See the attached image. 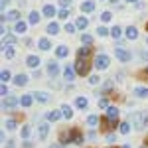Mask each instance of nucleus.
<instances>
[{"label":"nucleus","instance_id":"f257e3e1","mask_svg":"<svg viewBox=\"0 0 148 148\" xmlns=\"http://www.w3.org/2000/svg\"><path fill=\"white\" fill-rule=\"evenodd\" d=\"M130 125L134 126V128H142V126H146V116L142 113H132L130 114Z\"/></svg>","mask_w":148,"mask_h":148},{"label":"nucleus","instance_id":"f03ea898","mask_svg":"<svg viewBox=\"0 0 148 148\" xmlns=\"http://www.w3.org/2000/svg\"><path fill=\"white\" fill-rule=\"evenodd\" d=\"M75 69H77V73H79V75H83V77H87V73H89V63H87V61H85V59H79V57H77V61H75Z\"/></svg>","mask_w":148,"mask_h":148},{"label":"nucleus","instance_id":"7ed1b4c3","mask_svg":"<svg viewBox=\"0 0 148 148\" xmlns=\"http://www.w3.org/2000/svg\"><path fill=\"white\" fill-rule=\"evenodd\" d=\"M109 67V56H105V53H99V56L95 57V69H107Z\"/></svg>","mask_w":148,"mask_h":148},{"label":"nucleus","instance_id":"20e7f679","mask_svg":"<svg viewBox=\"0 0 148 148\" xmlns=\"http://www.w3.org/2000/svg\"><path fill=\"white\" fill-rule=\"evenodd\" d=\"M114 56L119 57V61H123V63L130 61V57H132L128 51H126V49H123V47H116V49H114Z\"/></svg>","mask_w":148,"mask_h":148},{"label":"nucleus","instance_id":"39448f33","mask_svg":"<svg viewBox=\"0 0 148 148\" xmlns=\"http://www.w3.org/2000/svg\"><path fill=\"white\" fill-rule=\"evenodd\" d=\"M16 105H18V99H16V97H10V95H8V97L4 99V105H2V107H4L6 111H14V109H16Z\"/></svg>","mask_w":148,"mask_h":148},{"label":"nucleus","instance_id":"423d86ee","mask_svg":"<svg viewBox=\"0 0 148 148\" xmlns=\"http://www.w3.org/2000/svg\"><path fill=\"white\" fill-rule=\"evenodd\" d=\"M75 73H77V69H75V67L65 65V69H63V79H65V81H73V79H75Z\"/></svg>","mask_w":148,"mask_h":148},{"label":"nucleus","instance_id":"0eeeda50","mask_svg":"<svg viewBox=\"0 0 148 148\" xmlns=\"http://www.w3.org/2000/svg\"><path fill=\"white\" fill-rule=\"evenodd\" d=\"M47 132H49V125L47 123H40V126H38V136H40V140H46Z\"/></svg>","mask_w":148,"mask_h":148},{"label":"nucleus","instance_id":"6e6552de","mask_svg":"<svg viewBox=\"0 0 148 148\" xmlns=\"http://www.w3.org/2000/svg\"><path fill=\"white\" fill-rule=\"evenodd\" d=\"M32 95H34V99L38 103H42V105H44V103H49V99H51V97H49V95H47L46 91H40V93H32Z\"/></svg>","mask_w":148,"mask_h":148},{"label":"nucleus","instance_id":"1a4fd4ad","mask_svg":"<svg viewBox=\"0 0 148 148\" xmlns=\"http://www.w3.org/2000/svg\"><path fill=\"white\" fill-rule=\"evenodd\" d=\"M69 136H71L73 144H83V134H81L79 130H69Z\"/></svg>","mask_w":148,"mask_h":148},{"label":"nucleus","instance_id":"9d476101","mask_svg":"<svg viewBox=\"0 0 148 148\" xmlns=\"http://www.w3.org/2000/svg\"><path fill=\"white\" fill-rule=\"evenodd\" d=\"M40 63H42V61H40V57H38V56H28V57H26V65H28V67L36 69Z\"/></svg>","mask_w":148,"mask_h":148},{"label":"nucleus","instance_id":"9b49d317","mask_svg":"<svg viewBox=\"0 0 148 148\" xmlns=\"http://www.w3.org/2000/svg\"><path fill=\"white\" fill-rule=\"evenodd\" d=\"M18 18H20V12L18 10H12V12H8V14H2V22H6V20L18 22Z\"/></svg>","mask_w":148,"mask_h":148},{"label":"nucleus","instance_id":"f8f14e48","mask_svg":"<svg viewBox=\"0 0 148 148\" xmlns=\"http://www.w3.org/2000/svg\"><path fill=\"white\" fill-rule=\"evenodd\" d=\"M14 32H16V34H26V32H28V24L22 22V20H18L16 26H14Z\"/></svg>","mask_w":148,"mask_h":148},{"label":"nucleus","instance_id":"ddd939ff","mask_svg":"<svg viewBox=\"0 0 148 148\" xmlns=\"http://www.w3.org/2000/svg\"><path fill=\"white\" fill-rule=\"evenodd\" d=\"M47 73H49V77H57V73H59V65H57L56 61L47 63Z\"/></svg>","mask_w":148,"mask_h":148},{"label":"nucleus","instance_id":"4468645a","mask_svg":"<svg viewBox=\"0 0 148 148\" xmlns=\"http://www.w3.org/2000/svg\"><path fill=\"white\" fill-rule=\"evenodd\" d=\"M47 34L49 36H57L59 34V24L57 22H49L47 24Z\"/></svg>","mask_w":148,"mask_h":148},{"label":"nucleus","instance_id":"2eb2a0df","mask_svg":"<svg viewBox=\"0 0 148 148\" xmlns=\"http://www.w3.org/2000/svg\"><path fill=\"white\" fill-rule=\"evenodd\" d=\"M107 119L116 121V119H119V109H116V107H109V109H107Z\"/></svg>","mask_w":148,"mask_h":148},{"label":"nucleus","instance_id":"dca6fc26","mask_svg":"<svg viewBox=\"0 0 148 148\" xmlns=\"http://www.w3.org/2000/svg\"><path fill=\"white\" fill-rule=\"evenodd\" d=\"M61 116H63V113H59V111H51V113H47V121H49V123H57Z\"/></svg>","mask_w":148,"mask_h":148},{"label":"nucleus","instance_id":"f3484780","mask_svg":"<svg viewBox=\"0 0 148 148\" xmlns=\"http://www.w3.org/2000/svg\"><path fill=\"white\" fill-rule=\"evenodd\" d=\"M126 38H128V40H136L138 38V30L134 26H128V28H126Z\"/></svg>","mask_w":148,"mask_h":148},{"label":"nucleus","instance_id":"a211bd4d","mask_svg":"<svg viewBox=\"0 0 148 148\" xmlns=\"http://www.w3.org/2000/svg\"><path fill=\"white\" fill-rule=\"evenodd\" d=\"M28 83V75H16L14 77V85H18V87H24Z\"/></svg>","mask_w":148,"mask_h":148},{"label":"nucleus","instance_id":"6ab92c4d","mask_svg":"<svg viewBox=\"0 0 148 148\" xmlns=\"http://www.w3.org/2000/svg\"><path fill=\"white\" fill-rule=\"evenodd\" d=\"M38 47H40V49H44V51H47V49L51 47V44H49V40H47V38H40V42H38Z\"/></svg>","mask_w":148,"mask_h":148},{"label":"nucleus","instance_id":"aec40b11","mask_svg":"<svg viewBox=\"0 0 148 148\" xmlns=\"http://www.w3.org/2000/svg\"><path fill=\"white\" fill-rule=\"evenodd\" d=\"M134 95L140 97V99H146L148 97V89L146 87H134Z\"/></svg>","mask_w":148,"mask_h":148},{"label":"nucleus","instance_id":"412c9836","mask_svg":"<svg viewBox=\"0 0 148 148\" xmlns=\"http://www.w3.org/2000/svg\"><path fill=\"white\" fill-rule=\"evenodd\" d=\"M81 10H83V12H93V10H95V2H91V0H85V2L81 4Z\"/></svg>","mask_w":148,"mask_h":148},{"label":"nucleus","instance_id":"4be33fe9","mask_svg":"<svg viewBox=\"0 0 148 148\" xmlns=\"http://www.w3.org/2000/svg\"><path fill=\"white\" fill-rule=\"evenodd\" d=\"M44 16H47V18H53V16H56V8H53L51 4H46V6H44Z\"/></svg>","mask_w":148,"mask_h":148},{"label":"nucleus","instance_id":"5701e85b","mask_svg":"<svg viewBox=\"0 0 148 148\" xmlns=\"http://www.w3.org/2000/svg\"><path fill=\"white\" fill-rule=\"evenodd\" d=\"M89 53H91V47H81L79 51H77V57H79V59H85V57H89Z\"/></svg>","mask_w":148,"mask_h":148},{"label":"nucleus","instance_id":"b1692460","mask_svg":"<svg viewBox=\"0 0 148 148\" xmlns=\"http://www.w3.org/2000/svg\"><path fill=\"white\" fill-rule=\"evenodd\" d=\"M67 53H69L67 46H59V47L56 49V56H57V57H67Z\"/></svg>","mask_w":148,"mask_h":148},{"label":"nucleus","instance_id":"393cba45","mask_svg":"<svg viewBox=\"0 0 148 148\" xmlns=\"http://www.w3.org/2000/svg\"><path fill=\"white\" fill-rule=\"evenodd\" d=\"M87 24H89V20H87L85 16H81L79 20H77V24H75V26H77L79 30H85V28H87Z\"/></svg>","mask_w":148,"mask_h":148},{"label":"nucleus","instance_id":"a878e982","mask_svg":"<svg viewBox=\"0 0 148 148\" xmlns=\"http://www.w3.org/2000/svg\"><path fill=\"white\" fill-rule=\"evenodd\" d=\"M75 107H77V109H87V99H85V97H77Z\"/></svg>","mask_w":148,"mask_h":148},{"label":"nucleus","instance_id":"bb28decb","mask_svg":"<svg viewBox=\"0 0 148 148\" xmlns=\"http://www.w3.org/2000/svg\"><path fill=\"white\" fill-rule=\"evenodd\" d=\"M119 130H121V134H128L130 132V123H121L119 125Z\"/></svg>","mask_w":148,"mask_h":148},{"label":"nucleus","instance_id":"cd10ccee","mask_svg":"<svg viewBox=\"0 0 148 148\" xmlns=\"http://www.w3.org/2000/svg\"><path fill=\"white\" fill-rule=\"evenodd\" d=\"M32 101H34V99H32L30 95H24L22 99H20V105H22V107H30V105H32Z\"/></svg>","mask_w":148,"mask_h":148},{"label":"nucleus","instance_id":"c85d7f7f","mask_svg":"<svg viewBox=\"0 0 148 148\" xmlns=\"http://www.w3.org/2000/svg\"><path fill=\"white\" fill-rule=\"evenodd\" d=\"M61 113H63V116H65V119H71L73 111H71V107H69V105H63V107H61Z\"/></svg>","mask_w":148,"mask_h":148},{"label":"nucleus","instance_id":"c756f323","mask_svg":"<svg viewBox=\"0 0 148 148\" xmlns=\"http://www.w3.org/2000/svg\"><path fill=\"white\" fill-rule=\"evenodd\" d=\"M111 20H113V14H111V12H103V14H101V22L103 24L111 22Z\"/></svg>","mask_w":148,"mask_h":148},{"label":"nucleus","instance_id":"7c9ffc66","mask_svg":"<svg viewBox=\"0 0 148 148\" xmlns=\"http://www.w3.org/2000/svg\"><path fill=\"white\" fill-rule=\"evenodd\" d=\"M97 123H99V116H95V114H89V116H87V125L89 126H95Z\"/></svg>","mask_w":148,"mask_h":148},{"label":"nucleus","instance_id":"2f4dec72","mask_svg":"<svg viewBox=\"0 0 148 148\" xmlns=\"http://www.w3.org/2000/svg\"><path fill=\"white\" fill-rule=\"evenodd\" d=\"M121 34H123V30H121L119 26H114L113 30H111V36H113L114 40H119V38H121Z\"/></svg>","mask_w":148,"mask_h":148},{"label":"nucleus","instance_id":"473e14b6","mask_svg":"<svg viewBox=\"0 0 148 148\" xmlns=\"http://www.w3.org/2000/svg\"><path fill=\"white\" fill-rule=\"evenodd\" d=\"M97 34L101 36V38H105V36H109V34H111V30H107L105 26H99V28H97Z\"/></svg>","mask_w":148,"mask_h":148},{"label":"nucleus","instance_id":"72a5a7b5","mask_svg":"<svg viewBox=\"0 0 148 148\" xmlns=\"http://www.w3.org/2000/svg\"><path fill=\"white\" fill-rule=\"evenodd\" d=\"M0 77H2V83H6V81H10V79H12V73H10V71H6V69H4V71L0 73Z\"/></svg>","mask_w":148,"mask_h":148},{"label":"nucleus","instance_id":"f704fd0d","mask_svg":"<svg viewBox=\"0 0 148 148\" xmlns=\"http://www.w3.org/2000/svg\"><path fill=\"white\" fill-rule=\"evenodd\" d=\"M40 22V14L38 12H30V24H38Z\"/></svg>","mask_w":148,"mask_h":148},{"label":"nucleus","instance_id":"c9c22d12","mask_svg":"<svg viewBox=\"0 0 148 148\" xmlns=\"http://www.w3.org/2000/svg\"><path fill=\"white\" fill-rule=\"evenodd\" d=\"M4 56L8 57V59H12V57H14V49H12V47H8L6 44H4Z\"/></svg>","mask_w":148,"mask_h":148},{"label":"nucleus","instance_id":"e433bc0d","mask_svg":"<svg viewBox=\"0 0 148 148\" xmlns=\"http://www.w3.org/2000/svg\"><path fill=\"white\" fill-rule=\"evenodd\" d=\"M4 126H6L8 130H14V128H16V121H14V119H8V121L4 123Z\"/></svg>","mask_w":148,"mask_h":148},{"label":"nucleus","instance_id":"4c0bfd02","mask_svg":"<svg viewBox=\"0 0 148 148\" xmlns=\"http://www.w3.org/2000/svg\"><path fill=\"white\" fill-rule=\"evenodd\" d=\"M81 42H83L85 46H91V44H93V38H91V36H87V34H83V36H81Z\"/></svg>","mask_w":148,"mask_h":148},{"label":"nucleus","instance_id":"58836bf2","mask_svg":"<svg viewBox=\"0 0 148 148\" xmlns=\"http://www.w3.org/2000/svg\"><path fill=\"white\" fill-rule=\"evenodd\" d=\"M59 18H61V20H67L69 18V10L67 8H61V10H59Z\"/></svg>","mask_w":148,"mask_h":148},{"label":"nucleus","instance_id":"ea45409f","mask_svg":"<svg viewBox=\"0 0 148 148\" xmlns=\"http://www.w3.org/2000/svg\"><path fill=\"white\" fill-rule=\"evenodd\" d=\"M99 107H101V109H109V101H107L105 97H103V99H99Z\"/></svg>","mask_w":148,"mask_h":148},{"label":"nucleus","instance_id":"a19ab883","mask_svg":"<svg viewBox=\"0 0 148 148\" xmlns=\"http://www.w3.org/2000/svg\"><path fill=\"white\" fill-rule=\"evenodd\" d=\"M75 30H77V26H75V24H67V26H65V32H69V34H73Z\"/></svg>","mask_w":148,"mask_h":148},{"label":"nucleus","instance_id":"79ce46f5","mask_svg":"<svg viewBox=\"0 0 148 148\" xmlns=\"http://www.w3.org/2000/svg\"><path fill=\"white\" fill-rule=\"evenodd\" d=\"M30 136V126H24L22 128V138H28Z\"/></svg>","mask_w":148,"mask_h":148},{"label":"nucleus","instance_id":"37998d69","mask_svg":"<svg viewBox=\"0 0 148 148\" xmlns=\"http://www.w3.org/2000/svg\"><path fill=\"white\" fill-rule=\"evenodd\" d=\"M89 83H91V85H97V83H99V77H97V75H91V77H89Z\"/></svg>","mask_w":148,"mask_h":148},{"label":"nucleus","instance_id":"c03bdc74","mask_svg":"<svg viewBox=\"0 0 148 148\" xmlns=\"http://www.w3.org/2000/svg\"><path fill=\"white\" fill-rule=\"evenodd\" d=\"M59 4H61V8H67L69 4H71V0H59Z\"/></svg>","mask_w":148,"mask_h":148},{"label":"nucleus","instance_id":"a18cd8bd","mask_svg":"<svg viewBox=\"0 0 148 148\" xmlns=\"http://www.w3.org/2000/svg\"><path fill=\"white\" fill-rule=\"evenodd\" d=\"M4 42H8V44H14V42H16V38H14V36H8V38H4Z\"/></svg>","mask_w":148,"mask_h":148},{"label":"nucleus","instance_id":"49530a36","mask_svg":"<svg viewBox=\"0 0 148 148\" xmlns=\"http://www.w3.org/2000/svg\"><path fill=\"white\" fill-rule=\"evenodd\" d=\"M0 93H2L4 97H8V89H6V85H2V87H0Z\"/></svg>","mask_w":148,"mask_h":148},{"label":"nucleus","instance_id":"de8ad7c7","mask_svg":"<svg viewBox=\"0 0 148 148\" xmlns=\"http://www.w3.org/2000/svg\"><path fill=\"white\" fill-rule=\"evenodd\" d=\"M8 2H10V0H2V2H0V6H2V10L6 8V4H8Z\"/></svg>","mask_w":148,"mask_h":148},{"label":"nucleus","instance_id":"09e8293b","mask_svg":"<svg viewBox=\"0 0 148 148\" xmlns=\"http://www.w3.org/2000/svg\"><path fill=\"white\" fill-rule=\"evenodd\" d=\"M49 148H65V144H51Z\"/></svg>","mask_w":148,"mask_h":148},{"label":"nucleus","instance_id":"8fccbe9b","mask_svg":"<svg viewBox=\"0 0 148 148\" xmlns=\"http://www.w3.org/2000/svg\"><path fill=\"white\" fill-rule=\"evenodd\" d=\"M128 2H130V4H134V2H138V0H128Z\"/></svg>","mask_w":148,"mask_h":148},{"label":"nucleus","instance_id":"3c124183","mask_svg":"<svg viewBox=\"0 0 148 148\" xmlns=\"http://www.w3.org/2000/svg\"><path fill=\"white\" fill-rule=\"evenodd\" d=\"M144 73H146V75H148V65H146V69H144Z\"/></svg>","mask_w":148,"mask_h":148},{"label":"nucleus","instance_id":"603ef678","mask_svg":"<svg viewBox=\"0 0 148 148\" xmlns=\"http://www.w3.org/2000/svg\"><path fill=\"white\" fill-rule=\"evenodd\" d=\"M123 148H130V146H128V144H125V146H123Z\"/></svg>","mask_w":148,"mask_h":148},{"label":"nucleus","instance_id":"864d4df0","mask_svg":"<svg viewBox=\"0 0 148 148\" xmlns=\"http://www.w3.org/2000/svg\"><path fill=\"white\" fill-rule=\"evenodd\" d=\"M146 126H148V114H146Z\"/></svg>","mask_w":148,"mask_h":148},{"label":"nucleus","instance_id":"5fc2aeb1","mask_svg":"<svg viewBox=\"0 0 148 148\" xmlns=\"http://www.w3.org/2000/svg\"><path fill=\"white\" fill-rule=\"evenodd\" d=\"M146 30H148V22H146Z\"/></svg>","mask_w":148,"mask_h":148},{"label":"nucleus","instance_id":"6e6d98bb","mask_svg":"<svg viewBox=\"0 0 148 148\" xmlns=\"http://www.w3.org/2000/svg\"><path fill=\"white\" fill-rule=\"evenodd\" d=\"M146 144H148V138H146Z\"/></svg>","mask_w":148,"mask_h":148},{"label":"nucleus","instance_id":"4d7b16f0","mask_svg":"<svg viewBox=\"0 0 148 148\" xmlns=\"http://www.w3.org/2000/svg\"><path fill=\"white\" fill-rule=\"evenodd\" d=\"M146 44H148V40H146Z\"/></svg>","mask_w":148,"mask_h":148}]
</instances>
